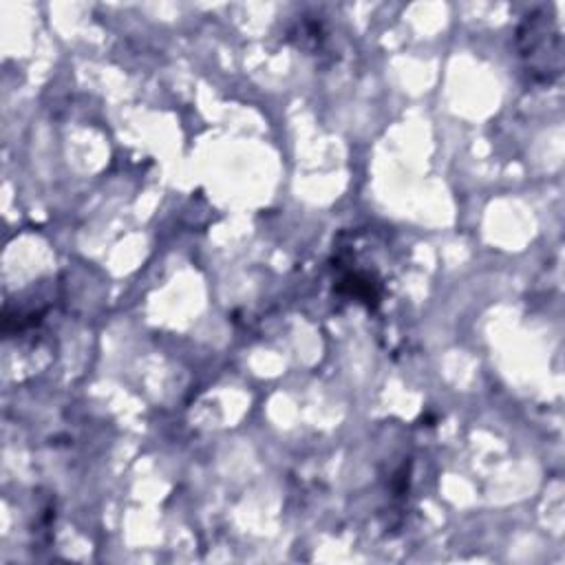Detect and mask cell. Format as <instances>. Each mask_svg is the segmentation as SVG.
I'll return each instance as SVG.
<instances>
[{
	"label": "cell",
	"mask_w": 565,
	"mask_h": 565,
	"mask_svg": "<svg viewBox=\"0 0 565 565\" xmlns=\"http://www.w3.org/2000/svg\"><path fill=\"white\" fill-rule=\"evenodd\" d=\"M519 55L536 82H554L563 68L561 29L552 7L530 11L516 31Z\"/></svg>",
	"instance_id": "obj_1"
}]
</instances>
